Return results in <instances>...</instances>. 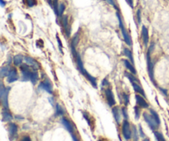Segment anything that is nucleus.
<instances>
[{
  "mask_svg": "<svg viewBox=\"0 0 169 141\" xmlns=\"http://www.w3.org/2000/svg\"><path fill=\"white\" fill-rule=\"evenodd\" d=\"M61 122H62V124H63V125L64 126V128L66 129L67 130L70 132L71 135L73 134V125L70 123L69 120H67L66 118H62V120H61Z\"/></svg>",
  "mask_w": 169,
  "mask_h": 141,
  "instance_id": "ddd939ff",
  "label": "nucleus"
},
{
  "mask_svg": "<svg viewBox=\"0 0 169 141\" xmlns=\"http://www.w3.org/2000/svg\"><path fill=\"white\" fill-rule=\"evenodd\" d=\"M127 1V3H128V4H129V6L131 7V8H134V4H133V0H126Z\"/></svg>",
  "mask_w": 169,
  "mask_h": 141,
  "instance_id": "a19ab883",
  "label": "nucleus"
},
{
  "mask_svg": "<svg viewBox=\"0 0 169 141\" xmlns=\"http://www.w3.org/2000/svg\"><path fill=\"white\" fill-rule=\"evenodd\" d=\"M138 132H137V130H136L135 126H133V136L135 138V141L138 140Z\"/></svg>",
  "mask_w": 169,
  "mask_h": 141,
  "instance_id": "c756f323",
  "label": "nucleus"
},
{
  "mask_svg": "<svg viewBox=\"0 0 169 141\" xmlns=\"http://www.w3.org/2000/svg\"><path fill=\"white\" fill-rule=\"evenodd\" d=\"M160 89H161V91H162V92H163L164 95H168V93H167V90H164V89H162V88H160Z\"/></svg>",
  "mask_w": 169,
  "mask_h": 141,
  "instance_id": "c03bdc74",
  "label": "nucleus"
},
{
  "mask_svg": "<svg viewBox=\"0 0 169 141\" xmlns=\"http://www.w3.org/2000/svg\"><path fill=\"white\" fill-rule=\"evenodd\" d=\"M30 80L31 81V82L33 84H36L37 82L38 81V74H37V71H33L31 74V77H30Z\"/></svg>",
  "mask_w": 169,
  "mask_h": 141,
  "instance_id": "412c9836",
  "label": "nucleus"
},
{
  "mask_svg": "<svg viewBox=\"0 0 169 141\" xmlns=\"http://www.w3.org/2000/svg\"><path fill=\"white\" fill-rule=\"evenodd\" d=\"M139 134H140V136H141V137H144V132H143L141 125H139Z\"/></svg>",
  "mask_w": 169,
  "mask_h": 141,
  "instance_id": "58836bf2",
  "label": "nucleus"
},
{
  "mask_svg": "<svg viewBox=\"0 0 169 141\" xmlns=\"http://www.w3.org/2000/svg\"><path fill=\"white\" fill-rule=\"evenodd\" d=\"M25 60H26V63H27V65L32 67V69H34L35 70L39 69V64H37V61L34 59H32L31 57H29V56H26L25 57Z\"/></svg>",
  "mask_w": 169,
  "mask_h": 141,
  "instance_id": "9d476101",
  "label": "nucleus"
},
{
  "mask_svg": "<svg viewBox=\"0 0 169 141\" xmlns=\"http://www.w3.org/2000/svg\"><path fill=\"white\" fill-rule=\"evenodd\" d=\"M133 85V88H134V89H135V91L136 92H138L139 94H141L142 96H144V97H145V92H144V89L142 88V87L139 85V84H138V83H136L135 82H131Z\"/></svg>",
  "mask_w": 169,
  "mask_h": 141,
  "instance_id": "f3484780",
  "label": "nucleus"
},
{
  "mask_svg": "<svg viewBox=\"0 0 169 141\" xmlns=\"http://www.w3.org/2000/svg\"><path fill=\"white\" fill-rule=\"evenodd\" d=\"M116 15H117V17H118V20H119V25H120V30H121V32H122V35H123V37H124V40H125V41H126V43L128 45V46H132V40H131L130 36H129V35L128 34V32H126V28H125V26L123 25L122 20H121L120 15L118 13H116Z\"/></svg>",
  "mask_w": 169,
  "mask_h": 141,
  "instance_id": "f257e3e1",
  "label": "nucleus"
},
{
  "mask_svg": "<svg viewBox=\"0 0 169 141\" xmlns=\"http://www.w3.org/2000/svg\"><path fill=\"white\" fill-rule=\"evenodd\" d=\"M135 119L139 120V116H140V111L138 106H135Z\"/></svg>",
  "mask_w": 169,
  "mask_h": 141,
  "instance_id": "7c9ffc66",
  "label": "nucleus"
},
{
  "mask_svg": "<svg viewBox=\"0 0 169 141\" xmlns=\"http://www.w3.org/2000/svg\"><path fill=\"white\" fill-rule=\"evenodd\" d=\"M48 2H49V3H50V5L52 4V0H48Z\"/></svg>",
  "mask_w": 169,
  "mask_h": 141,
  "instance_id": "de8ad7c7",
  "label": "nucleus"
},
{
  "mask_svg": "<svg viewBox=\"0 0 169 141\" xmlns=\"http://www.w3.org/2000/svg\"><path fill=\"white\" fill-rule=\"evenodd\" d=\"M16 118H18V119H21V120H22V119H23V117H22V116H16Z\"/></svg>",
  "mask_w": 169,
  "mask_h": 141,
  "instance_id": "a18cd8bd",
  "label": "nucleus"
},
{
  "mask_svg": "<svg viewBox=\"0 0 169 141\" xmlns=\"http://www.w3.org/2000/svg\"><path fill=\"white\" fill-rule=\"evenodd\" d=\"M72 135V138H73V141H79V140H78V138H77L76 136L73 135V134H72V135Z\"/></svg>",
  "mask_w": 169,
  "mask_h": 141,
  "instance_id": "79ce46f5",
  "label": "nucleus"
},
{
  "mask_svg": "<svg viewBox=\"0 0 169 141\" xmlns=\"http://www.w3.org/2000/svg\"><path fill=\"white\" fill-rule=\"evenodd\" d=\"M143 141H150V140H149L148 138H145V139H144V140H143Z\"/></svg>",
  "mask_w": 169,
  "mask_h": 141,
  "instance_id": "49530a36",
  "label": "nucleus"
},
{
  "mask_svg": "<svg viewBox=\"0 0 169 141\" xmlns=\"http://www.w3.org/2000/svg\"><path fill=\"white\" fill-rule=\"evenodd\" d=\"M64 10H65V6H64V3H60V5H59V15L58 16H62L63 15L64 12Z\"/></svg>",
  "mask_w": 169,
  "mask_h": 141,
  "instance_id": "cd10ccee",
  "label": "nucleus"
},
{
  "mask_svg": "<svg viewBox=\"0 0 169 141\" xmlns=\"http://www.w3.org/2000/svg\"><path fill=\"white\" fill-rule=\"evenodd\" d=\"M8 133H9V137L11 140H14V138L17 136V126L13 123H11L8 125Z\"/></svg>",
  "mask_w": 169,
  "mask_h": 141,
  "instance_id": "6e6552de",
  "label": "nucleus"
},
{
  "mask_svg": "<svg viewBox=\"0 0 169 141\" xmlns=\"http://www.w3.org/2000/svg\"><path fill=\"white\" fill-rule=\"evenodd\" d=\"M125 75L128 78V79L130 80V82H138V79H136L135 76L133 75V74H130L129 73H125Z\"/></svg>",
  "mask_w": 169,
  "mask_h": 141,
  "instance_id": "393cba45",
  "label": "nucleus"
},
{
  "mask_svg": "<svg viewBox=\"0 0 169 141\" xmlns=\"http://www.w3.org/2000/svg\"><path fill=\"white\" fill-rule=\"evenodd\" d=\"M122 134L124 138L126 140H129L131 138V130H130V125L127 120H125L122 125Z\"/></svg>",
  "mask_w": 169,
  "mask_h": 141,
  "instance_id": "20e7f679",
  "label": "nucleus"
},
{
  "mask_svg": "<svg viewBox=\"0 0 169 141\" xmlns=\"http://www.w3.org/2000/svg\"><path fill=\"white\" fill-rule=\"evenodd\" d=\"M64 114V111L62 107H61V106H60L59 104H57L56 105V115L57 116H60V115H63Z\"/></svg>",
  "mask_w": 169,
  "mask_h": 141,
  "instance_id": "c85d7f7f",
  "label": "nucleus"
},
{
  "mask_svg": "<svg viewBox=\"0 0 169 141\" xmlns=\"http://www.w3.org/2000/svg\"><path fill=\"white\" fill-rule=\"evenodd\" d=\"M22 59H23V57H22V56H21V55H17V56H14V59H13L14 64L17 66L22 64Z\"/></svg>",
  "mask_w": 169,
  "mask_h": 141,
  "instance_id": "aec40b11",
  "label": "nucleus"
},
{
  "mask_svg": "<svg viewBox=\"0 0 169 141\" xmlns=\"http://www.w3.org/2000/svg\"><path fill=\"white\" fill-rule=\"evenodd\" d=\"M53 8L55 14H56V15H59V5H58V0H54Z\"/></svg>",
  "mask_w": 169,
  "mask_h": 141,
  "instance_id": "bb28decb",
  "label": "nucleus"
},
{
  "mask_svg": "<svg viewBox=\"0 0 169 141\" xmlns=\"http://www.w3.org/2000/svg\"><path fill=\"white\" fill-rule=\"evenodd\" d=\"M8 91L9 88H5L3 84H1V88H0V98L2 100V104L4 106V108H8V102H7V98H8Z\"/></svg>",
  "mask_w": 169,
  "mask_h": 141,
  "instance_id": "f03ea898",
  "label": "nucleus"
},
{
  "mask_svg": "<svg viewBox=\"0 0 169 141\" xmlns=\"http://www.w3.org/2000/svg\"><path fill=\"white\" fill-rule=\"evenodd\" d=\"M106 2H107V3H109L110 5H112L114 8H116V3H115V2L113 1V0H105Z\"/></svg>",
  "mask_w": 169,
  "mask_h": 141,
  "instance_id": "e433bc0d",
  "label": "nucleus"
},
{
  "mask_svg": "<svg viewBox=\"0 0 169 141\" xmlns=\"http://www.w3.org/2000/svg\"><path fill=\"white\" fill-rule=\"evenodd\" d=\"M9 70H8V68L7 67H3L0 69V74H1V77H6V76L8 75L9 74Z\"/></svg>",
  "mask_w": 169,
  "mask_h": 141,
  "instance_id": "4be33fe9",
  "label": "nucleus"
},
{
  "mask_svg": "<svg viewBox=\"0 0 169 141\" xmlns=\"http://www.w3.org/2000/svg\"><path fill=\"white\" fill-rule=\"evenodd\" d=\"M142 37H143V41L144 46H147L148 43H149V31L147 29V27L145 26H143L142 27Z\"/></svg>",
  "mask_w": 169,
  "mask_h": 141,
  "instance_id": "2eb2a0df",
  "label": "nucleus"
},
{
  "mask_svg": "<svg viewBox=\"0 0 169 141\" xmlns=\"http://www.w3.org/2000/svg\"><path fill=\"white\" fill-rule=\"evenodd\" d=\"M62 23H63V26L64 28V32L66 33V35L68 36H70V26H69V22H68V16H64L62 18Z\"/></svg>",
  "mask_w": 169,
  "mask_h": 141,
  "instance_id": "dca6fc26",
  "label": "nucleus"
},
{
  "mask_svg": "<svg viewBox=\"0 0 169 141\" xmlns=\"http://www.w3.org/2000/svg\"><path fill=\"white\" fill-rule=\"evenodd\" d=\"M124 100H125V104L127 105V104L129 103V95L124 94Z\"/></svg>",
  "mask_w": 169,
  "mask_h": 141,
  "instance_id": "c9c22d12",
  "label": "nucleus"
},
{
  "mask_svg": "<svg viewBox=\"0 0 169 141\" xmlns=\"http://www.w3.org/2000/svg\"><path fill=\"white\" fill-rule=\"evenodd\" d=\"M83 116H84V118L87 120V123H88V125H91L89 119H88V116H87V113H85V112H83Z\"/></svg>",
  "mask_w": 169,
  "mask_h": 141,
  "instance_id": "4c0bfd02",
  "label": "nucleus"
},
{
  "mask_svg": "<svg viewBox=\"0 0 169 141\" xmlns=\"http://www.w3.org/2000/svg\"><path fill=\"white\" fill-rule=\"evenodd\" d=\"M122 112H123V116H124V117L126 118V120H127V119H128V114H127V110H126V108L123 107Z\"/></svg>",
  "mask_w": 169,
  "mask_h": 141,
  "instance_id": "f704fd0d",
  "label": "nucleus"
},
{
  "mask_svg": "<svg viewBox=\"0 0 169 141\" xmlns=\"http://www.w3.org/2000/svg\"><path fill=\"white\" fill-rule=\"evenodd\" d=\"M22 73V80L23 81H27V80H30L31 74V71H30L29 67L27 65H22L21 68Z\"/></svg>",
  "mask_w": 169,
  "mask_h": 141,
  "instance_id": "0eeeda50",
  "label": "nucleus"
},
{
  "mask_svg": "<svg viewBox=\"0 0 169 141\" xmlns=\"http://www.w3.org/2000/svg\"><path fill=\"white\" fill-rule=\"evenodd\" d=\"M124 53H125V56H127V57H128V58H129V59L132 61V63H134V58H133L132 53H131V51H130L129 49L125 48V49H124Z\"/></svg>",
  "mask_w": 169,
  "mask_h": 141,
  "instance_id": "5701e85b",
  "label": "nucleus"
},
{
  "mask_svg": "<svg viewBox=\"0 0 169 141\" xmlns=\"http://www.w3.org/2000/svg\"><path fill=\"white\" fill-rule=\"evenodd\" d=\"M106 97L107 102H108V105L110 106H112L116 104V100H115V98H114V95H113V92L110 88L106 90Z\"/></svg>",
  "mask_w": 169,
  "mask_h": 141,
  "instance_id": "423d86ee",
  "label": "nucleus"
},
{
  "mask_svg": "<svg viewBox=\"0 0 169 141\" xmlns=\"http://www.w3.org/2000/svg\"><path fill=\"white\" fill-rule=\"evenodd\" d=\"M154 135H155L156 139H157V141H166L163 135L160 132L154 131Z\"/></svg>",
  "mask_w": 169,
  "mask_h": 141,
  "instance_id": "b1692460",
  "label": "nucleus"
},
{
  "mask_svg": "<svg viewBox=\"0 0 169 141\" xmlns=\"http://www.w3.org/2000/svg\"><path fill=\"white\" fill-rule=\"evenodd\" d=\"M135 99L136 102H137V104L139 105V107H141V108H148V107H149L148 102H146L145 99L143 98L142 97L139 95V94H136Z\"/></svg>",
  "mask_w": 169,
  "mask_h": 141,
  "instance_id": "1a4fd4ad",
  "label": "nucleus"
},
{
  "mask_svg": "<svg viewBox=\"0 0 169 141\" xmlns=\"http://www.w3.org/2000/svg\"><path fill=\"white\" fill-rule=\"evenodd\" d=\"M151 49H152V46H150L149 51L147 53V63H148V70H149L150 79L152 80L153 82H154V79H153V64L152 60L150 59V51H151Z\"/></svg>",
  "mask_w": 169,
  "mask_h": 141,
  "instance_id": "39448f33",
  "label": "nucleus"
},
{
  "mask_svg": "<svg viewBox=\"0 0 169 141\" xmlns=\"http://www.w3.org/2000/svg\"><path fill=\"white\" fill-rule=\"evenodd\" d=\"M22 141H31L29 136H24L23 138L22 139Z\"/></svg>",
  "mask_w": 169,
  "mask_h": 141,
  "instance_id": "ea45409f",
  "label": "nucleus"
},
{
  "mask_svg": "<svg viewBox=\"0 0 169 141\" xmlns=\"http://www.w3.org/2000/svg\"><path fill=\"white\" fill-rule=\"evenodd\" d=\"M27 3L29 7H33L37 4V1L36 0H27Z\"/></svg>",
  "mask_w": 169,
  "mask_h": 141,
  "instance_id": "2f4dec72",
  "label": "nucleus"
},
{
  "mask_svg": "<svg viewBox=\"0 0 169 141\" xmlns=\"http://www.w3.org/2000/svg\"><path fill=\"white\" fill-rule=\"evenodd\" d=\"M57 38V41H58V44H59V47H60V52H61V54H63V46H62V42H61V40H60V39L59 38V36H56Z\"/></svg>",
  "mask_w": 169,
  "mask_h": 141,
  "instance_id": "473e14b6",
  "label": "nucleus"
},
{
  "mask_svg": "<svg viewBox=\"0 0 169 141\" xmlns=\"http://www.w3.org/2000/svg\"><path fill=\"white\" fill-rule=\"evenodd\" d=\"M143 116H144V118L145 120V122L148 123L149 127L152 129L153 130H154L156 128L159 127V124L156 122V120L153 118V116L152 115H149L148 113H144Z\"/></svg>",
  "mask_w": 169,
  "mask_h": 141,
  "instance_id": "7ed1b4c3",
  "label": "nucleus"
},
{
  "mask_svg": "<svg viewBox=\"0 0 169 141\" xmlns=\"http://www.w3.org/2000/svg\"><path fill=\"white\" fill-rule=\"evenodd\" d=\"M112 113L114 116V118L116 120V123L119 124L120 122V110L117 106H115L112 108Z\"/></svg>",
  "mask_w": 169,
  "mask_h": 141,
  "instance_id": "a211bd4d",
  "label": "nucleus"
},
{
  "mask_svg": "<svg viewBox=\"0 0 169 141\" xmlns=\"http://www.w3.org/2000/svg\"><path fill=\"white\" fill-rule=\"evenodd\" d=\"M150 113H151V115L153 116V118L155 119L156 120V122H158L159 124H160V119H159V115H158V113L154 111V110H150Z\"/></svg>",
  "mask_w": 169,
  "mask_h": 141,
  "instance_id": "a878e982",
  "label": "nucleus"
},
{
  "mask_svg": "<svg viewBox=\"0 0 169 141\" xmlns=\"http://www.w3.org/2000/svg\"><path fill=\"white\" fill-rule=\"evenodd\" d=\"M123 63H124V64L126 65V68H127V69H129L130 72L132 73V74H136V70L134 68V66L129 63V60H127V59H124L123 60Z\"/></svg>",
  "mask_w": 169,
  "mask_h": 141,
  "instance_id": "6ab92c4d",
  "label": "nucleus"
},
{
  "mask_svg": "<svg viewBox=\"0 0 169 141\" xmlns=\"http://www.w3.org/2000/svg\"><path fill=\"white\" fill-rule=\"evenodd\" d=\"M40 88L43 89L45 91H46L47 92H49V93H52V85H51V83H50L48 80H45L44 82H41L40 84V87H39Z\"/></svg>",
  "mask_w": 169,
  "mask_h": 141,
  "instance_id": "9b49d317",
  "label": "nucleus"
},
{
  "mask_svg": "<svg viewBox=\"0 0 169 141\" xmlns=\"http://www.w3.org/2000/svg\"><path fill=\"white\" fill-rule=\"evenodd\" d=\"M2 119L3 122H10L13 120V116L11 115V113L8 112L7 108H4L2 112Z\"/></svg>",
  "mask_w": 169,
  "mask_h": 141,
  "instance_id": "4468645a",
  "label": "nucleus"
},
{
  "mask_svg": "<svg viewBox=\"0 0 169 141\" xmlns=\"http://www.w3.org/2000/svg\"><path fill=\"white\" fill-rule=\"evenodd\" d=\"M17 79H18V76H17V71L15 70V69H13V70H11L9 74H8V75L7 76V81L9 83L11 82H13L15 81H17Z\"/></svg>",
  "mask_w": 169,
  "mask_h": 141,
  "instance_id": "f8f14e48",
  "label": "nucleus"
},
{
  "mask_svg": "<svg viewBox=\"0 0 169 141\" xmlns=\"http://www.w3.org/2000/svg\"><path fill=\"white\" fill-rule=\"evenodd\" d=\"M4 5H5V2H4V0H1V6L4 8Z\"/></svg>",
  "mask_w": 169,
  "mask_h": 141,
  "instance_id": "37998d69",
  "label": "nucleus"
},
{
  "mask_svg": "<svg viewBox=\"0 0 169 141\" xmlns=\"http://www.w3.org/2000/svg\"><path fill=\"white\" fill-rule=\"evenodd\" d=\"M98 141H102V140H98Z\"/></svg>",
  "mask_w": 169,
  "mask_h": 141,
  "instance_id": "09e8293b",
  "label": "nucleus"
},
{
  "mask_svg": "<svg viewBox=\"0 0 169 141\" xmlns=\"http://www.w3.org/2000/svg\"><path fill=\"white\" fill-rule=\"evenodd\" d=\"M137 19H138V22L139 24L141 22V11L139 9L137 11Z\"/></svg>",
  "mask_w": 169,
  "mask_h": 141,
  "instance_id": "72a5a7b5",
  "label": "nucleus"
}]
</instances>
